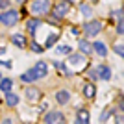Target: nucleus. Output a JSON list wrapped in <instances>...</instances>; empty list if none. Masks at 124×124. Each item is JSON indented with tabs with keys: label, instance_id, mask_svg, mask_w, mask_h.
I'll return each instance as SVG.
<instances>
[{
	"label": "nucleus",
	"instance_id": "nucleus-15",
	"mask_svg": "<svg viewBox=\"0 0 124 124\" xmlns=\"http://www.w3.org/2000/svg\"><path fill=\"white\" fill-rule=\"evenodd\" d=\"M9 39L17 48H28V39H26V35H22V33H13Z\"/></svg>",
	"mask_w": 124,
	"mask_h": 124
},
{
	"label": "nucleus",
	"instance_id": "nucleus-11",
	"mask_svg": "<svg viewBox=\"0 0 124 124\" xmlns=\"http://www.w3.org/2000/svg\"><path fill=\"white\" fill-rule=\"evenodd\" d=\"M43 24V19H39V17H30L28 21H26V28H28V33H30L31 37L37 33V28Z\"/></svg>",
	"mask_w": 124,
	"mask_h": 124
},
{
	"label": "nucleus",
	"instance_id": "nucleus-23",
	"mask_svg": "<svg viewBox=\"0 0 124 124\" xmlns=\"http://www.w3.org/2000/svg\"><path fill=\"white\" fill-rule=\"evenodd\" d=\"M54 52L59 54V56H69L72 52V48L69 46V45H57V46H54Z\"/></svg>",
	"mask_w": 124,
	"mask_h": 124
},
{
	"label": "nucleus",
	"instance_id": "nucleus-34",
	"mask_svg": "<svg viewBox=\"0 0 124 124\" xmlns=\"http://www.w3.org/2000/svg\"><path fill=\"white\" fill-rule=\"evenodd\" d=\"M4 52H6V48H4V46H0V54H4Z\"/></svg>",
	"mask_w": 124,
	"mask_h": 124
},
{
	"label": "nucleus",
	"instance_id": "nucleus-27",
	"mask_svg": "<svg viewBox=\"0 0 124 124\" xmlns=\"http://www.w3.org/2000/svg\"><path fill=\"white\" fill-rule=\"evenodd\" d=\"M0 122L2 124H11V122H21V119H17V117H2Z\"/></svg>",
	"mask_w": 124,
	"mask_h": 124
},
{
	"label": "nucleus",
	"instance_id": "nucleus-3",
	"mask_svg": "<svg viewBox=\"0 0 124 124\" xmlns=\"http://www.w3.org/2000/svg\"><path fill=\"white\" fill-rule=\"evenodd\" d=\"M102 30H104V22L98 21V19H87V21L83 22V26H82V31H83V35L87 37V39L98 35Z\"/></svg>",
	"mask_w": 124,
	"mask_h": 124
},
{
	"label": "nucleus",
	"instance_id": "nucleus-25",
	"mask_svg": "<svg viewBox=\"0 0 124 124\" xmlns=\"http://www.w3.org/2000/svg\"><path fill=\"white\" fill-rule=\"evenodd\" d=\"M115 113H117V109H115V108H108L106 111H102V113H100V119H98V120H100V122H106V120H108L111 115H115Z\"/></svg>",
	"mask_w": 124,
	"mask_h": 124
},
{
	"label": "nucleus",
	"instance_id": "nucleus-13",
	"mask_svg": "<svg viewBox=\"0 0 124 124\" xmlns=\"http://www.w3.org/2000/svg\"><path fill=\"white\" fill-rule=\"evenodd\" d=\"M93 54L98 57H108V46L104 41H93Z\"/></svg>",
	"mask_w": 124,
	"mask_h": 124
},
{
	"label": "nucleus",
	"instance_id": "nucleus-22",
	"mask_svg": "<svg viewBox=\"0 0 124 124\" xmlns=\"http://www.w3.org/2000/svg\"><path fill=\"white\" fill-rule=\"evenodd\" d=\"M11 87H13V80H11V78H2V80H0V91H2V93L11 91Z\"/></svg>",
	"mask_w": 124,
	"mask_h": 124
},
{
	"label": "nucleus",
	"instance_id": "nucleus-14",
	"mask_svg": "<svg viewBox=\"0 0 124 124\" xmlns=\"http://www.w3.org/2000/svg\"><path fill=\"white\" fill-rule=\"evenodd\" d=\"M33 70H35V74H37V80L46 78V76H48V63H45V61H37L35 65H33Z\"/></svg>",
	"mask_w": 124,
	"mask_h": 124
},
{
	"label": "nucleus",
	"instance_id": "nucleus-31",
	"mask_svg": "<svg viewBox=\"0 0 124 124\" xmlns=\"http://www.w3.org/2000/svg\"><path fill=\"white\" fill-rule=\"evenodd\" d=\"M115 115H117V113H115ZM115 122H122V113H119V115H117V117H115Z\"/></svg>",
	"mask_w": 124,
	"mask_h": 124
},
{
	"label": "nucleus",
	"instance_id": "nucleus-17",
	"mask_svg": "<svg viewBox=\"0 0 124 124\" xmlns=\"http://www.w3.org/2000/svg\"><path fill=\"white\" fill-rule=\"evenodd\" d=\"M76 122L78 124H89L91 122V113H89V109H78L76 111Z\"/></svg>",
	"mask_w": 124,
	"mask_h": 124
},
{
	"label": "nucleus",
	"instance_id": "nucleus-2",
	"mask_svg": "<svg viewBox=\"0 0 124 124\" xmlns=\"http://www.w3.org/2000/svg\"><path fill=\"white\" fill-rule=\"evenodd\" d=\"M70 9H72V4H70V2H67V0H59L56 6H52V11L48 13V15H52L57 22H61L63 19L70 13Z\"/></svg>",
	"mask_w": 124,
	"mask_h": 124
},
{
	"label": "nucleus",
	"instance_id": "nucleus-18",
	"mask_svg": "<svg viewBox=\"0 0 124 124\" xmlns=\"http://www.w3.org/2000/svg\"><path fill=\"white\" fill-rule=\"evenodd\" d=\"M21 82H24V83H33V82H37V74H35V70H33V67L28 69L24 74H21Z\"/></svg>",
	"mask_w": 124,
	"mask_h": 124
},
{
	"label": "nucleus",
	"instance_id": "nucleus-6",
	"mask_svg": "<svg viewBox=\"0 0 124 124\" xmlns=\"http://www.w3.org/2000/svg\"><path fill=\"white\" fill-rule=\"evenodd\" d=\"M24 96L30 104H37V102H41V98H43V91L39 87H35V85H28L24 89Z\"/></svg>",
	"mask_w": 124,
	"mask_h": 124
},
{
	"label": "nucleus",
	"instance_id": "nucleus-21",
	"mask_svg": "<svg viewBox=\"0 0 124 124\" xmlns=\"http://www.w3.org/2000/svg\"><path fill=\"white\" fill-rule=\"evenodd\" d=\"M59 35H61L59 31H56V33H50V35L46 37V43H45V50H46V48H54V46H56V43L59 41Z\"/></svg>",
	"mask_w": 124,
	"mask_h": 124
},
{
	"label": "nucleus",
	"instance_id": "nucleus-20",
	"mask_svg": "<svg viewBox=\"0 0 124 124\" xmlns=\"http://www.w3.org/2000/svg\"><path fill=\"white\" fill-rule=\"evenodd\" d=\"M80 13H82V17L85 21L93 19V6L91 4H80Z\"/></svg>",
	"mask_w": 124,
	"mask_h": 124
},
{
	"label": "nucleus",
	"instance_id": "nucleus-28",
	"mask_svg": "<svg viewBox=\"0 0 124 124\" xmlns=\"http://www.w3.org/2000/svg\"><path fill=\"white\" fill-rule=\"evenodd\" d=\"M89 72V78H91V82H96L98 80V74H96V69H91V70H87Z\"/></svg>",
	"mask_w": 124,
	"mask_h": 124
},
{
	"label": "nucleus",
	"instance_id": "nucleus-19",
	"mask_svg": "<svg viewBox=\"0 0 124 124\" xmlns=\"http://www.w3.org/2000/svg\"><path fill=\"white\" fill-rule=\"evenodd\" d=\"M52 65H54L57 70H61L65 78H72V74H74V72H70V69H69L65 63H61V61H57V59H54V61H52Z\"/></svg>",
	"mask_w": 124,
	"mask_h": 124
},
{
	"label": "nucleus",
	"instance_id": "nucleus-32",
	"mask_svg": "<svg viewBox=\"0 0 124 124\" xmlns=\"http://www.w3.org/2000/svg\"><path fill=\"white\" fill-rule=\"evenodd\" d=\"M70 33H72V35H80V30H78V28H70Z\"/></svg>",
	"mask_w": 124,
	"mask_h": 124
},
{
	"label": "nucleus",
	"instance_id": "nucleus-29",
	"mask_svg": "<svg viewBox=\"0 0 124 124\" xmlns=\"http://www.w3.org/2000/svg\"><path fill=\"white\" fill-rule=\"evenodd\" d=\"M117 33H119L120 37H122V33H124V22H122V19H119V24H117Z\"/></svg>",
	"mask_w": 124,
	"mask_h": 124
},
{
	"label": "nucleus",
	"instance_id": "nucleus-12",
	"mask_svg": "<svg viewBox=\"0 0 124 124\" xmlns=\"http://www.w3.org/2000/svg\"><path fill=\"white\" fill-rule=\"evenodd\" d=\"M82 94H83V96H85L87 100H94V98H96V85H94L93 82L83 83V87H82Z\"/></svg>",
	"mask_w": 124,
	"mask_h": 124
},
{
	"label": "nucleus",
	"instance_id": "nucleus-8",
	"mask_svg": "<svg viewBox=\"0 0 124 124\" xmlns=\"http://www.w3.org/2000/svg\"><path fill=\"white\" fill-rule=\"evenodd\" d=\"M96 74H98V80H102V82H109V80H111V76H113L111 67H109V65H106V63H100L98 67H96Z\"/></svg>",
	"mask_w": 124,
	"mask_h": 124
},
{
	"label": "nucleus",
	"instance_id": "nucleus-24",
	"mask_svg": "<svg viewBox=\"0 0 124 124\" xmlns=\"http://www.w3.org/2000/svg\"><path fill=\"white\" fill-rule=\"evenodd\" d=\"M28 46H30V50H31V52H35V54H43V50H45V46H41V45H39L35 39L28 41Z\"/></svg>",
	"mask_w": 124,
	"mask_h": 124
},
{
	"label": "nucleus",
	"instance_id": "nucleus-5",
	"mask_svg": "<svg viewBox=\"0 0 124 124\" xmlns=\"http://www.w3.org/2000/svg\"><path fill=\"white\" fill-rule=\"evenodd\" d=\"M43 122L45 124H65L67 122V119H65V113L63 111H57V109H50V111H46V113L43 115Z\"/></svg>",
	"mask_w": 124,
	"mask_h": 124
},
{
	"label": "nucleus",
	"instance_id": "nucleus-7",
	"mask_svg": "<svg viewBox=\"0 0 124 124\" xmlns=\"http://www.w3.org/2000/svg\"><path fill=\"white\" fill-rule=\"evenodd\" d=\"M89 57H85L83 54H80V52H70L67 57V65H70V67H80V65H85V61H87Z\"/></svg>",
	"mask_w": 124,
	"mask_h": 124
},
{
	"label": "nucleus",
	"instance_id": "nucleus-30",
	"mask_svg": "<svg viewBox=\"0 0 124 124\" xmlns=\"http://www.w3.org/2000/svg\"><path fill=\"white\" fill-rule=\"evenodd\" d=\"M13 0H0V9H8Z\"/></svg>",
	"mask_w": 124,
	"mask_h": 124
},
{
	"label": "nucleus",
	"instance_id": "nucleus-9",
	"mask_svg": "<svg viewBox=\"0 0 124 124\" xmlns=\"http://www.w3.org/2000/svg\"><path fill=\"white\" fill-rule=\"evenodd\" d=\"M78 50H80V54H83L85 57H89L93 54V43L89 41L87 37H83V39L78 41Z\"/></svg>",
	"mask_w": 124,
	"mask_h": 124
},
{
	"label": "nucleus",
	"instance_id": "nucleus-10",
	"mask_svg": "<svg viewBox=\"0 0 124 124\" xmlns=\"http://www.w3.org/2000/svg\"><path fill=\"white\" fill-rule=\"evenodd\" d=\"M54 100H56L59 106H67V104L70 102V91H69V89H59V91H56Z\"/></svg>",
	"mask_w": 124,
	"mask_h": 124
},
{
	"label": "nucleus",
	"instance_id": "nucleus-4",
	"mask_svg": "<svg viewBox=\"0 0 124 124\" xmlns=\"http://www.w3.org/2000/svg\"><path fill=\"white\" fill-rule=\"evenodd\" d=\"M19 21H21V11H17V9L8 8V9H2V13H0V24H4V26H9L11 28Z\"/></svg>",
	"mask_w": 124,
	"mask_h": 124
},
{
	"label": "nucleus",
	"instance_id": "nucleus-1",
	"mask_svg": "<svg viewBox=\"0 0 124 124\" xmlns=\"http://www.w3.org/2000/svg\"><path fill=\"white\" fill-rule=\"evenodd\" d=\"M52 11V0H31L30 2V13L31 17H46Z\"/></svg>",
	"mask_w": 124,
	"mask_h": 124
},
{
	"label": "nucleus",
	"instance_id": "nucleus-26",
	"mask_svg": "<svg viewBox=\"0 0 124 124\" xmlns=\"http://www.w3.org/2000/svg\"><path fill=\"white\" fill-rule=\"evenodd\" d=\"M113 50H115V54H117L119 57H124V45H122V43H115Z\"/></svg>",
	"mask_w": 124,
	"mask_h": 124
},
{
	"label": "nucleus",
	"instance_id": "nucleus-35",
	"mask_svg": "<svg viewBox=\"0 0 124 124\" xmlns=\"http://www.w3.org/2000/svg\"><path fill=\"white\" fill-rule=\"evenodd\" d=\"M2 78H4V76H2V72H0V80H2Z\"/></svg>",
	"mask_w": 124,
	"mask_h": 124
},
{
	"label": "nucleus",
	"instance_id": "nucleus-33",
	"mask_svg": "<svg viewBox=\"0 0 124 124\" xmlns=\"http://www.w3.org/2000/svg\"><path fill=\"white\" fill-rule=\"evenodd\" d=\"M13 2H15V4H19V6H24L28 0H13Z\"/></svg>",
	"mask_w": 124,
	"mask_h": 124
},
{
	"label": "nucleus",
	"instance_id": "nucleus-16",
	"mask_svg": "<svg viewBox=\"0 0 124 124\" xmlns=\"http://www.w3.org/2000/svg\"><path fill=\"white\" fill-rule=\"evenodd\" d=\"M4 102L8 108H17L19 106V102H21V98H19V94L17 93H11V91H8L4 96Z\"/></svg>",
	"mask_w": 124,
	"mask_h": 124
}]
</instances>
